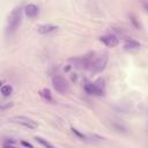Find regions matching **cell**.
I'll use <instances>...</instances> for the list:
<instances>
[{"mask_svg": "<svg viewBox=\"0 0 148 148\" xmlns=\"http://www.w3.org/2000/svg\"><path fill=\"white\" fill-rule=\"evenodd\" d=\"M22 16L23 12L21 7H15L7 16L6 23H5V34L6 36H12L17 31L22 23Z\"/></svg>", "mask_w": 148, "mask_h": 148, "instance_id": "6da1fadb", "label": "cell"}, {"mask_svg": "<svg viewBox=\"0 0 148 148\" xmlns=\"http://www.w3.org/2000/svg\"><path fill=\"white\" fill-rule=\"evenodd\" d=\"M106 64H108V54L106 53H101V54L96 56L94 52L88 69L91 71L92 73H101L105 69Z\"/></svg>", "mask_w": 148, "mask_h": 148, "instance_id": "7a4b0ae2", "label": "cell"}, {"mask_svg": "<svg viewBox=\"0 0 148 148\" xmlns=\"http://www.w3.org/2000/svg\"><path fill=\"white\" fill-rule=\"evenodd\" d=\"M52 87L54 88L56 91H58L62 95L69 92V83L61 75H54L52 77Z\"/></svg>", "mask_w": 148, "mask_h": 148, "instance_id": "3957f363", "label": "cell"}, {"mask_svg": "<svg viewBox=\"0 0 148 148\" xmlns=\"http://www.w3.org/2000/svg\"><path fill=\"white\" fill-rule=\"evenodd\" d=\"M92 53H89L87 56H83V57H77V58H71L69 61L73 62V66L76 67V68H80V69H88L89 67V64H90V60H91V57H92Z\"/></svg>", "mask_w": 148, "mask_h": 148, "instance_id": "277c9868", "label": "cell"}, {"mask_svg": "<svg viewBox=\"0 0 148 148\" xmlns=\"http://www.w3.org/2000/svg\"><path fill=\"white\" fill-rule=\"evenodd\" d=\"M10 121L12 123H15V124H18V125H22L24 127H28L30 130H34V128H37L38 127V124L28 118V117H24V116H15V117H12L10 118Z\"/></svg>", "mask_w": 148, "mask_h": 148, "instance_id": "5b68a950", "label": "cell"}, {"mask_svg": "<svg viewBox=\"0 0 148 148\" xmlns=\"http://www.w3.org/2000/svg\"><path fill=\"white\" fill-rule=\"evenodd\" d=\"M99 40H101L103 44H105L106 46H109V47H114V46H117V45L119 44L118 37L114 36V35H111V34L101 36V37H99Z\"/></svg>", "mask_w": 148, "mask_h": 148, "instance_id": "8992f818", "label": "cell"}, {"mask_svg": "<svg viewBox=\"0 0 148 148\" xmlns=\"http://www.w3.org/2000/svg\"><path fill=\"white\" fill-rule=\"evenodd\" d=\"M94 86H95V95L102 96V95L105 94V81H104V79H102V77L97 79L94 82Z\"/></svg>", "mask_w": 148, "mask_h": 148, "instance_id": "52a82bcc", "label": "cell"}, {"mask_svg": "<svg viewBox=\"0 0 148 148\" xmlns=\"http://www.w3.org/2000/svg\"><path fill=\"white\" fill-rule=\"evenodd\" d=\"M58 30V27L54 25V24H40L38 25L37 28V31L40 34V35H47V34H51V32H54Z\"/></svg>", "mask_w": 148, "mask_h": 148, "instance_id": "ba28073f", "label": "cell"}, {"mask_svg": "<svg viewBox=\"0 0 148 148\" xmlns=\"http://www.w3.org/2000/svg\"><path fill=\"white\" fill-rule=\"evenodd\" d=\"M24 13H25V15L28 17L32 18V17H36L39 14V8L34 3H29V5H27L24 7Z\"/></svg>", "mask_w": 148, "mask_h": 148, "instance_id": "9c48e42d", "label": "cell"}, {"mask_svg": "<svg viewBox=\"0 0 148 148\" xmlns=\"http://www.w3.org/2000/svg\"><path fill=\"white\" fill-rule=\"evenodd\" d=\"M140 46H141L140 43L136 42V40H133V39L126 40V43H125V45H124V47H125L126 50H135V49H139Z\"/></svg>", "mask_w": 148, "mask_h": 148, "instance_id": "30bf717a", "label": "cell"}, {"mask_svg": "<svg viewBox=\"0 0 148 148\" xmlns=\"http://www.w3.org/2000/svg\"><path fill=\"white\" fill-rule=\"evenodd\" d=\"M83 88H84V90H86L87 94H89V95H95V86H94V83H91V82H86V83L83 84Z\"/></svg>", "mask_w": 148, "mask_h": 148, "instance_id": "8fae6325", "label": "cell"}, {"mask_svg": "<svg viewBox=\"0 0 148 148\" xmlns=\"http://www.w3.org/2000/svg\"><path fill=\"white\" fill-rule=\"evenodd\" d=\"M0 91H1V94H2L3 96H9V95H12V92H13V87L9 86V84H5V86L1 87Z\"/></svg>", "mask_w": 148, "mask_h": 148, "instance_id": "7c38bea8", "label": "cell"}, {"mask_svg": "<svg viewBox=\"0 0 148 148\" xmlns=\"http://www.w3.org/2000/svg\"><path fill=\"white\" fill-rule=\"evenodd\" d=\"M39 95L44 98V99H46V101H52V96H51V91L49 90V89H46V88H44V89H42L40 91H39Z\"/></svg>", "mask_w": 148, "mask_h": 148, "instance_id": "4fadbf2b", "label": "cell"}, {"mask_svg": "<svg viewBox=\"0 0 148 148\" xmlns=\"http://www.w3.org/2000/svg\"><path fill=\"white\" fill-rule=\"evenodd\" d=\"M35 140H36V141H38V142H39L42 146H44V147H49V148H52V147H53L50 142L45 141V140H44L43 138H40V136H36V138H35Z\"/></svg>", "mask_w": 148, "mask_h": 148, "instance_id": "5bb4252c", "label": "cell"}, {"mask_svg": "<svg viewBox=\"0 0 148 148\" xmlns=\"http://www.w3.org/2000/svg\"><path fill=\"white\" fill-rule=\"evenodd\" d=\"M12 105H13V103H12V102H5V103H1V104H0V110L9 109Z\"/></svg>", "mask_w": 148, "mask_h": 148, "instance_id": "9a60e30c", "label": "cell"}, {"mask_svg": "<svg viewBox=\"0 0 148 148\" xmlns=\"http://www.w3.org/2000/svg\"><path fill=\"white\" fill-rule=\"evenodd\" d=\"M72 132H73L74 134H76V135H77L79 138H81L82 140H86V136H84V135H83L82 133H80V132H79V131H77L76 128H72Z\"/></svg>", "mask_w": 148, "mask_h": 148, "instance_id": "2e32d148", "label": "cell"}, {"mask_svg": "<svg viewBox=\"0 0 148 148\" xmlns=\"http://www.w3.org/2000/svg\"><path fill=\"white\" fill-rule=\"evenodd\" d=\"M21 145H22V146H24V147H30V148H32V147H34L31 143H29V142H27V141H22V142H21Z\"/></svg>", "mask_w": 148, "mask_h": 148, "instance_id": "e0dca14e", "label": "cell"}, {"mask_svg": "<svg viewBox=\"0 0 148 148\" xmlns=\"http://www.w3.org/2000/svg\"><path fill=\"white\" fill-rule=\"evenodd\" d=\"M0 86H1V81H0Z\"/></svg>", "mask_w": 148, "mask_h": 148, "instance_id": "ac0fdd59", "label": "cell"}]
</instances>
